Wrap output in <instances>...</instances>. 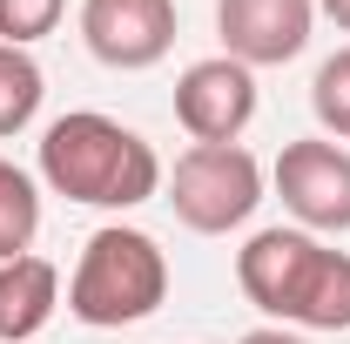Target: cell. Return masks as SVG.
Returning <instances> with one entry per match:
<instances>
[{
	"instance_id": "6da1fadb",
	"label": "cell",
	"mask_w": 350,
	"mask_h": 344,
	"mask_svg": "<svg viewBox=\"0 0 350 344\" xmlns=\"http://www.w3.org/2000/svg\"><path fill=\"white\" fill-rule=\"evenodd\" d=\"M236 284L283 331H350V250H330L310 230H256L236 250Z\"/></svg>"
},
{
	"instance_id": "7a4b0ae2",
	"label": "cell",
	"mask_w": 350,
	"mask_h": 344,
	"mask_svg": "<svg viewBox=\"0 0 350 344\" xmlns=\"http://www.w3.org/2000/svg\"><path fill=\"white\" fill-rule=\"evenodd\" d=\"M41 182L88 210H142L162 189V156L115 115L75 108L41 129Z\"/></svg>"
},
{
	"instance_id": "3957f363",
	"label": "cell",
	"mask_w": 350,
	"mask_h": 344,
	"mask_svg": "<svg viewBox=\"0 0 350 344\" xmlns=\"http://www.w3.org/2000/svg\"><path fill=\"white\" fill-rule=\"evenodd\" d=\"M169 297V257L148 230L135 223H101L81 243V263L68 277V310L81 317L88 331H122L155 317Z\"/></svg>"
},
{
	"instance_id": "277c9868",
	"label": "cell",
	"mask_w": 350,
	"mask_h": 344,
	"mask_svg": "<svg viewBox=\"0 0 350 344\" xmlns=\"http://www.w3.org/2000/svg\"><path fill=\"white\" fill-rule=\"evenodd\" d=\"M262 203V162L243 142H196L175 156L169 175V210L196 236H229L243 230Z\"/></svg>"
},
{
	"instance_id": "5b68a950",
	"label": "cell",
	"mask_w": 350,
	"mask_h": 344,
	"mask_svg": "<svg viewBox=\"0 0 350 344\" xmlns=\"http://www.w3.org/2000/svg\"><path fill=\"white\" fill-rule=\"evenodd\" d=\"M276 196L310 236H344L350 230V149L330 135L283 142L276 156Z\"/></svg>"
},
{
	"instance_id": "8992f818",
	"label": "cell",
	"mask_w": 350,
	"mask_h": 344,
	"mask_svg": "<svg viewBox=\"0 0 350 344\" xmlns=\"http://www.w3.org/2000/svg\"><path fill=\"white\" fill-rule=\"evenodd\" d=\"M175 122L196 142H243V129L256 122V68L229 54L189 61L175 82Z\"/></svg>"
},
{
	"instance_id": "52a82bcc",
	"label": "cell",
	"mask_w": 350,
	"mask_h": 344,
	"mask_svg": "<svg viewBox=\"0 0 350 344\" xmlns=\"http://www.w3.org/2000/svg\"><path fill=\"white\" fill-rule=\"evenodd\" d=\"M81 41L101 68L142 75L175 47V0H81Z\"/></svg>"
},
{
	"instance_id": "ba28073f",
	"label": "cell",
	"mask_w": 350,
	"mask_h": 344,
	"mask_svg": "<svg viewBox=\"0 0 350 344\" xmlns=\"http://www.w3.org/2000/svg\"><path fill=\"white\" fill-rule=\"evenodd\" d=\"M317 0H216L222 54L243 68H283L310 47Z\"/></svg>"
},
{
	"instance_id": "9c48e42d",
	"label": "cell",
	"mask_w": 350,
	"mask_h": 344,
	"mask_svg": "<svg viewBox=\"0 0 350 344\" xmlns=\"http://www.w3.org/2000/svg\"><path fill=\"white\" fill-rule=\"evenodd\" d=\"M54 304H61V270L47 257H14L0 263V344H27L54 324Z\"/></svg>"
},
{
	"instance_id": "30bf717a",
	"label": "cell",
	"mask_w": 350,
	"mask_h": 344,
	"mask_svg": "<svg viewBox=\"0 0 350 344\" xmlns=\"http://www.w3.org/2000/svg\"><path fill=\"white\" fill-rule=\"evenodd\" d=\"M34 236H41V182L0 156V263L27 257Z\"/></svg>"
},
{
	"instance_id": "8fae6325",
	"label": "cell",
	"mask_w": 350,
	"mask_h": 344,
	"mask_svg": "<svg viewBox=\"0 0 350 344\" xmlns=\"http://www.w3.org/2000/svg\"><path fill=\"white\" fill-rule=\"evenodd\" d=\"M41 61L27 54V47H0V142L7 135H21L34 115H41Z\"/></svg>"
},
{
	"instance_id": "7c38bea8",
	"label": "cell",
	"mask_w": 350,
	"mask_h": 344,
	"mask_svg": "<svg viewBox=\"0 0 350 344\" xmlns=\"http://www.w3.org/2000/svg\"><path fill=\"white\" fill-rule=\"evenodd\" d=\"M310 108H317V122H323L330 142H350V47H337V54L317 61V75H310Z\"/></svg>"
},
{
	"instance_id": "4fadbf2b",
	"label": "cell",
	"mask_w": 350,
	"mask_h": 344,
	"mask_svg": "<svg viewBox=\"0 0 350 344\" xmlns=\"http://www.w3.org/2000/svg\"><path fill=\"white\" fill-rule=\"evenodd\" d=\"M68 0H0V47H34L61 27Z\"/></svg>"
},
{
	"instance_id": "5bb4252c",
	"label": "cell",
	"mask_w": 350,
	"mask_h": 344,
	"mask_svg": "<svg viewBox=\"0 0 350 344\" xmlns=\"http://www.w3.org/2000/svg\"><path fill=\"white\" fill-rule=\"evenodd\" d=\"M236 344H310L304 331H283V324H262V331H243Z\"/></svg>"
},
{
	"instance_id": "9a60e30c",
	"label": "cell",
	"mask_w": 350,
	"mask_h": 344,
	"mask_svg": "<svg viewBox=\"0 0 350 344\" xmlns=\"http://www.w3.org/2000/svg\"><path fill=\"white\" fill-rule=\"evenodd\" d=\"M317 7H323V14H330V21H337V27L350 34V0H317Z\"/></svg>"
}]
</instances>
